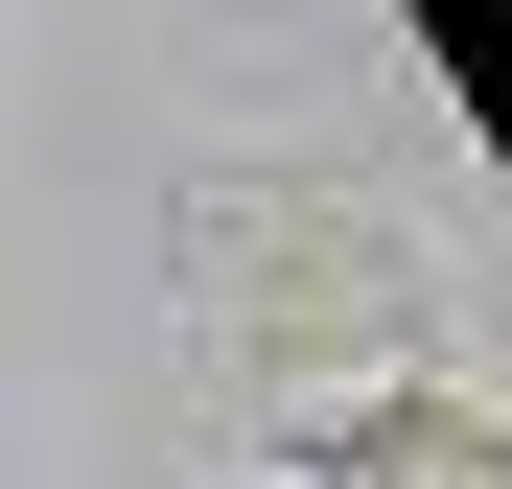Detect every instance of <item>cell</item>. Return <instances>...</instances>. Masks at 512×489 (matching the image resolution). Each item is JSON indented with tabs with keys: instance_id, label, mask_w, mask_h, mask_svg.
Segmentation results:
<instances>
[{
	"instance_id": "1",
	"label": "cell",
	"mask_w": 512,
	"mask_h": 489,
	"mask_svg": "<svg viewBox=\"0 0 512 489\" xmlns=\"http://www.w3.org/2000/svg\"><path fill=\"white\" fill-rule=\"evenodd\" d=\"M419 326H443V280H419V233H396L373 187H256V163L187 187V350L256 396V420L396 396Z\"/></svg>"
},
{
	"instance_id": "2",
	"label": "cell",
	"mask_w": 512,
	"mask_h": 489,
	"mask_svg": "<svg viewBox=\"0 0 512 489\" xmlns=\"http://www.w3.org/2000/svg\"><path fill=\"white\" fill-rule=\"evenodd\" d=\"M303 489H512V396L466 373H396V396H326V420H280Z\"/></svg>"
}]
</instances>
